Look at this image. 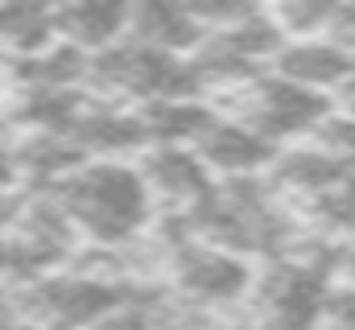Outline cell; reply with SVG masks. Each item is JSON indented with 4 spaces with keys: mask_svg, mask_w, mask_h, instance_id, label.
Instances as JSON below:
<instances>
[{
    "mask_svg": "<svg viewBox=\"0 0 355 330\" xmlns=\"http://www.w3.org/2000/svg\"><path fill=\"white\" fill-rule=\"evenodd\" d=\"M166 268H170V293L202 306V310L232 306L257 289V272L244 256L202 244L198 236L166 244Z\"/></svg>",
    "mask_w": 355,
    "mask_h": 330,
    "instance_id": "5b68a950",
    "label": "cell"
},
{
    "mask_svg": "<svg viewBox=\"0 0 355 330\" xmlns=\"http://www.w3.org/2000/svg\"><path fill=\"white\" fill-rule=\"evenodd\" d=\"M145 128H149V149L153 145H186L194 149L202 141V132L219 120L215 103L202 99H166V103H149L141 107Z\"/></svg>",
    "mask_w": 355,
    "mask_h": 330,
    "instance_id": "4fadbf2b",
    "label": "cell"
},
{
    "mask_svg": "<svg viewBox=\"0 0 355 330\" xmlns=\"http://www.w3.org/2000/svg\"><path fill=\"white\" fill-rule=\"evenodd\" d=\"M352 165L343 162L339 153H331L327 145H293V149H281L277 165L268 169V182L281 190V194H293V198H322L331 194L339 182H347Z\"/></svg>",
    "mask_w": 355,
    "mask_h": 330,
    "instance_id": "8fae6325",
    "label": "cell"
},
{
    "mask_svg": "<svg viewBox=\"0 0 355 330\" xmlns=\"http://www.w3.org/2000/svg\"><path fill=\"white\" fill-rule=\"evenodd\" d=\"M75 232L95 248H124L153 227V190L141 165L128 162H87L50 186Z\"/></svg>",
    "mask_w": 355,
    "mask_h": 330,
    "instance_id": "6da1fadb",
    "label": "cell"
},
{
    "mask_svg": "<svg viewBox=\"0 0 355 330\" xmlns=\"http://www.w3.org/2000/svg\"><path fill=\"white\" fill-rule=\"evenodd\" d=\"M54 25H58V42L83 50L87 58L120 46L128 37L132 25V4H112V0H79V4H62L54 8Z\"/></svg>",
    "mask_w": 355,
    "mask_h": 330,
    "instance_id": "30bf717a",
    "label": "cell"
},
{
    "mask_svg": "<svg viewBox=\"0 0 355 330\" xmlns=\"http://www.w3.org/2000/svg\"><path fill=\"white\" fill-rule=\"evenodd\" d=\"M339 277V244H302L257 277V330H318Z\"/></svg>",
    "mask_w": 355,
    "mask_h": 330,
    "instance_id": "3957f363",
    "label": "cell"
},
{
    "mask_svg": "<svg viewBox=\"0 0 355 330\" xmlns=\"http://www.w3.org/2000/svg\"><path fill=\"white\" fill-rule=\"evenodd\" d=\"M141 173H145L153 198L166 202V211H190L219 182L211 173V165L198 157V149H186V145H153V149H145L141 153Z\"/></svg>",
    "mask_w": 355,
    "mask_h": 330,
    "instance_id": "52a82bcc",
    "label": "cell"
},
{
    "mask_svg": "<svg viewBox=\"0 0 355 330\" xmlns=\"http://www.w3.org/2000/svg\"><path fill=\"white\" fill-rule=\"evenodd\" d=\"M322 330H355V285L352 281H335V289L327 297Z\"/></svg>",
    "mask_w": 355,
    "mask_h": 330,
    "instance_id": "e0dca14e",
    "label": "cell"
},
{
    "mask_svg": "<svg viewBox=\"0 0 355 330\" xmlns=\"http://www.w3.org/2000/svg\"><path fill=\"white\" fill-rule=\"evenodd\" d=\"M327 37L339 42V46H347L355 54V0L335 4V21H331V33H327Z\"/></svg>",
    "mask_w": 355,
    "mask_h": 330,
    "instance_id": "ac0fdd59",
    "label": "cell"
},
{
    "mask_svg": "<svg viewBox=\"0 0 355 330\" xmlns=\"http://www.w3.org/2000/svg\"><path fill=\"white\" fill-rule=\"evenodd\" d=\"M137 293V285L99 272H46L12 285L17 314L29 330H95L120 310L149 302Z\"/></svg>",
    "mask_w": 355,
    "mask_h": 330,
    "instance_id": "7a4b0ae2",
    "label": "cell"
},
{
    "mask_svg": "<svg viewBox=\"0 0 355 330\" xmlns=\"http://www.w3.org/2000/svg\"><path fill=\"white\" fill-rule=\"evenodd\" d=\"M58 42L54 8L42 4H0V46L12 50V58H33Z\"/></svg>",
    "mask_w": 355,
    "mask_h": 330,
    "instance_id": "5bb4252c",
    "label": "cell"
},
{
    "mask_svg": "<svg viewBox=\"0 0 355 330\" xmlns=\"http://www.w3.org/2000/svg\"><path fill=\"white\" fill-rule=\"evenodd\" d=\"M223 99H232L227 107H219L223 116L244 120L248 128H257L277 149L285 141H293V137H306V132L318 137V128L335 116V107H331L327 95H318L310 87H297V82L281 79L272 71L257 75L252 82L236 87V91H227Z\"/></svg>",
    "mask_w": 355,
    "mask_h": 330,
    "instance_id": "277c9868",
    "label": "cell"
},
{
    "mask_svg": "<svg viewBox=\"0 0 355 330\" xmlns=\"http://www.w3.org/2000/svg\"><path fill=\"white\" fill-rule=\"evenodd\" d=\"M128 37H137L153 50L178 54V58H194L207 42V29L194 21L186 0H145V4H132Z\"/></svg>",
    "mask_w": 355,
    "mask_h": 330,
    "instance_id": "7c38bea8",
    "label": "cell"
},
{
    "mask_svg": "<svg viewBox=\"0 0 355 330\" xmlns=\"http://www.w3.org/2000/svg\"><path fill=\"white\" fill-rule=\"evenodd\" d=\"M0 272H12V260H8V240L0 232Z\"/></svg>",
    "mask_w": 355,
    "mask_h": 330,
    "instance_id": "ffe728a7",
    "label": "cell"
},
{
    "mask_svg": "<svg viewBox=\"0 0 355 330\" xmlns=\"http://www.w3.org/2000/svg\"><path fill=\"white\" fill-rule=\"evenodd\" d=\"M21 177V165H17V149L0 141V194H8Z\"/></svg>",
    "mask_w": 355,
    "mask_h": 330,
    "instance_id": "d6986e66",
    "label": "cell"
},
{
    "mask_svg": "<svg viewBox=\"0 0 355 330\" xmlns=\"http://www.w3.org/2000/svg\"><path fill=\"white\" fill-rule=\"evenodd\" d=\"M268 71L327 95V91H343V82L352 79L355 54L331 37H302V42H285V50L272 58Z\"/></svg>",
    "mask_w": 355,
    "mask_h": 330,
    "instance_id": "9c48e42d",
    "label": "cell"
},
{
    "mask_svg": "<svg viewBox=\"0 0 355 330\" xmlns=\"http://www.w3.org/2000/svg\"><path fill=\"white\" fill-rule=\"evenodd\" d=\"M318 145H327L331 153H339L343 162L355 169V116L347 112V116H331L322 128H318V137H314Z\"/></svg>",
    "mask_w": 355,
    "mask_h": 330,
    "instance_id": "2e32d148",
    "label": "cell"
},
{
    "mask_svg": "<svg viewBox=\"0 0 355 330\" xmlns=\"http://www.w3.org/2000/svg\"><path fill=\"white\" fill-rule=\"evenodd\" d=\"M306 219H310V227H318L327 236L355 240V169L347 173V182H339L331 194L306 202Z\"/></svg>",
    "mask_w": 355,
    "mask_h": 330,
    "instance_id": "9a60e30c",
    "label": "cell"
},
{
    "mask_svg": "<svg viewBox=\"0 0 355 330\" xmlns=\"http://www.w3.org/2000/svg\"><path fill=\"white\" fill-rule=\"evenodd\" d=\"M71 137L87 153V162H124V157L149 149V128H145L141 107L107 103V99H95V95L87 99Z\"/></svg>",
    "mask_w": 355,
    "mask_h": 330,
    "instance_id": "8992f818",
    "label": "cell"
},
{
    "mask_svg": "<svg viewBox=\"0 0 355 330\" xmlns=\"http://www.w3.org/2000/svg\"><path fill=\"white\" fill-rule=\"evenodd\" d=\"M194 149H198L202 162L211 165V173H223V177H261L281 157V149L272 141H265L257 128H248L244 120L223 116V112L202 132V141Z\"/></svg>",
    "mask_w": 355,
    "mask_h": 330,
    "instance_id": "ba28073f",
    "label": "cell"
}]
</instances>
